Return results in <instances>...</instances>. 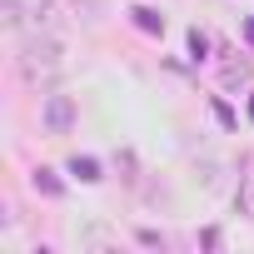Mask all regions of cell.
Segmentation results:
<instances>
[{
  "label": "cell",
  "instance_id": "obj_1",
  "mask_svg": "<svg viewBox=\"0 0 254 254\" xmlns=\"http://www.w3.org/2000/svg\"><path fill=\"white\" fill-rule=\"evenodd\" d=\"M60 65H65V45H60L50 30L35 25V35H25V45H20V75H25V85L55 80Z\"/></svg>",
  "mask_w": 254,
  "mask_h": 254
},
{
  "label": "cell",
  "instance_id": "obj_2",
  "mask_svg": "<svg viewBox=\"0 0 254 254\" xmlns=\"http://www.w3.org/2000/svg\"><path fill=\"white\" fill-rule=\"evenodd\" d=\"M40 120H45L50 135H70V130H75V100H70V95H45Z\"/></svg>",
  "mask_w": 254,
  "mask_h": 254
},
{
  "label": "cell",
  "instance_id": "obj_3",
  "mask_svg": "<svg viewBox=\"0 0 254 254\" xmlns=\"http://www.w3.org/2000/svg\"><path fill=\"white\" fill-rule=\"evenodd\" d=\"M30 185H35L40 194H50V199H60V194H65V185H60V175H55V170H35V175H30Z\"/></svg>",
  "mask_w": 254,
  "mask_h": 254
},
{
  "label": "cell",
  "instance_id": "obj_4",
  "mask_svg": "<svg viewBox=\"0 0 254 254\" xmlns=\"http://www.w3.org/2000/svg\"><path fill=\"white\" fill-rule=\"evenodd\" d=\"M234 209H239L244 219H254V175H244V185H239V194H234Z\"/></svg>",
  "mask_w": 254,
  "mask_h": 254
},
{
  "label": "cell",
  "instance_id": "obj_5",
  "mask_svg": "<svg viewBox=\"0 0 254 254\" xmlns=\"http://www.w3.org/2000/svg\"><path fill=\"white\" fill-rule=\"evenodd\" d=\"M130 15H135V25H140V30H150V35H160V30H165V20H160L150 5H135Z\"/></svg>",
  "mask_w": 254,
  "mask_h": 254
},
{
  "label": "cell",
  "instance_id": "obj_6",
  "mask_svg": "<svg viewBox=\"0 0 254 254\" xmlns=\"http://www.w3.org/2000/svg\"><path fill=\"white\" fill-rule=\"evenodd\" d=\"M70 170H75L80 180H100V160H80V155H75V160H70Z\"/></svg>",
  "mask_w": 254,
  "mask_h": 254
},
{
  "label": "cell",
  "instance_id": "obj_7",
  "mask_svg": "<svg viewBox=\"0 0 254 254\" xmlns=\"http://www.w3.org/2000/svg\"><path fill=\"white\" fill-rule=\"evenodd\" d=\"M204 50H209V40L194 30V35H190V55H194V60H204Z\"/></svg>",
  "mask_w": 254,
  "mask_h": 254
},
{
  "label": "cell",
  "instance_id": "obj_8",
  "mask_svg": "<svg viewBox=\"0 0 254 254\" xmlns=\"http://www.w3.org/2000/svg\"><path fill=\"white\" fill-rule=\"evenodd\" d=\"M234 80H244V60H229L224 65V85H234Z\"/></svg>",
  "mask_w": 254,
  "mask_h": 254
},
{
  "label": "cell",
  "instance_id": "obj_9",
  "mask_svg": "<svg viewBox=\"0 0 254 254\" xmlns=\"http://www.w3.org/2000/svg\"><path fill=\"white\" fill-rule=\"evenodd\" d=\"M249 115H254V105H249Z\"/></svg>",
  "mask_w": 254,
  "mask_h": 254
}]
</instances>
